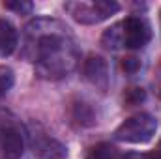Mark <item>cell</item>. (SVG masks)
Returning a JSON list of instances; mask_svg holds the SVG:
<instances>
[{"instance_id": "obj_1", "label": "cell", "mask_w": 161, "mask_h": 159, "mask_svg": "<svg viewBox=\"0 0 161 159\" xmlns=\"http://www.w3.org/2000/svg\"><path fill=\"white\" fill-rule=\"evenodd\" d=\"M26 54L43 79H62L79 64V49L68 28L54 19H36L26 25Z\"/></svg>"}, {"instance_id": "obj_2", "label": "cell", "mask_w": 161, "mask_h": 159, "mask_svg": "<svg viewBox=\"0 0 161 159\" xmlns=\"http://www.w3.org/2000/svg\"><path fill=\"white\" fill-rule=\"evenodd\" d=\"M64 9L80 25H97L111 15H114L120 6L114 0H75V2H66Z\"/></svg>"}, {"instance_id": "obj_3", "label": "cell", "mask_w": 161, "mask_h": 159, "mask_svg": "<svg viewBox=\"0 0 161 159\" xmlns=\"http://www.w3.org/2000/svg\"><path fill=\"white\" fill-rule=\"evenodd\" d=\"M158 131V120L148 112H141L124 120L114 131V139L129 144H144Z\"/></svg>"}, {"instance_id": "obj_4", "label": "cell", "mask_w": 161, "mask_h": 159, "mask_svg": "<svg viewBox=\"0 0 161 159\" xmlns=\"http://www.w3.org/2000/svg\"><path fill=\"white\" fill-rule=\"evenodd\" d=\"M122 47L125 49H142L152 40V28L144 17H127L120 21Z\"/></svg>"}, {"instance_id": "obj_5", "label": "cell", "mask_w": 161, "mask_h": 159, "mask_svg": "<svg viewBox=\"0 0 161 159\" xmlns=\"http://www.w3.org/2000/svg\"><path fill=\"white\" fill-rule=\"evenodd\" d=\"M25 133L15 122L0 123V157L2 159H21L25 154Z\"/></svg>"}, {"instance_id": "obj_6", "label": "cell", "mask_w": 161, "mask_h": 159, "mask_svg": "<svg viewBox=\"0 0 161 159\" xmlns=\"http://www.w3.org/2000/svg\"><path fill=\"white\" fill-rule=\"evenodd\" d=\"M82 73H84V79L90 84H94L97 90H101V92L107 90V86H109V66H107L103 56L90 54L82 64Z\"/></svg>"}, {"instance_id": "obj_7", "label": "cell", "mask_w": 161, "mask_h": 159, "mask_svg": "<svg viewBox=\"0 0 161 159\" xmlns=\"http://www.w3.org/2000/svg\"><path fill=\"white\" fill-rule=\"evenodd\" d=\"M19 43V34L17 28L8 21V19H0V58L9 56Z\"/></svg>"}, {"instance_id": "obj_8", "label": "cell", "mask_w": 161, "mask_h": 159, "mask_svg": "<svg viewBox=\"0 0 161 159\" xmlns=\"http://www.w3.org/2000/svg\"><path fill=\"white\" fill-rule=\"evenodd\" d=\"M34 152L38 154L40 159H64L68 154L62 142H58L56 139H49V137H43L36 142Z\"/></svg>"}, {"instance_id": "obj_9", "label": "cell", "mask_w": 161, "mask_h": 159, "mask_svg": "<svg viewBox=\"0 0 161 159\" xmlns=\"http://www.w3.org/2000/svg\"><path fill=\"white\" fill-rule=\"evenodd\" d=\"M101 43L103 47L111 49V51H116V49H122V34H120V23L113 25L111 28H107L101 36Z\"/></svg>"}, {"instance_id": "obj_10", "label": "cell", "mask_w": 161, "mask_h": 159, "mask_svg": "<svg viewBox=\"0 0 161 159\" xmlns=\"http://www.w3.org/2000/svg\"><path fill=\"white\" fill-rule=\"evenodd\" d=\"M125 156L120 154L114 146L111 144H97L90 150L88 159H124Z\"/></svg>"}, {"instance_id": "obj_11", "label": "cell", "mask_w": 161, "mask_h": 159, "mask_svg": "<svg viewBox=\"0 0 161 159\" xmlns=\"http://www.w3.org/2000/svg\"><path fill=\"white\" fill-rule=\"evenodd\" d=\"M13 82H15L13 69L8 68V66H0V96H4L6 92H9L11 86H13Z\"/></svg>"}, {"instance_id": "obj_12", "label": "cell", "mask_w": 161, "mask_h": 159, "mask_svg": "<svg viewBox=\"0 0 161 159\" xmlns=\"http://www.w3.org/2000/svg\"><path fill=\"white\" fill-rule=\"evenodd\" d=\"M75 120L80 122L82 125H92L96 120H94V112L90 111V107L86 103H77L75 105Z\"/></svg>"}, {"instance_id": "obj_13", "label": "cell", "mask_w": 161, "mask_h": 159, "mask_svg": "<svg viewBox=\"0 0 161 159\" xmlns=\"http://www.w3.org/2000/svg\"><path fill=\"white\" fill-rule=\"evenodd\" d=\"M146 99V94L142 88H127L125 94H124V101L127 107H133V105H139Z\"/></svg>"}, {"instance_id": "obj_14", "label": "cell", "mask_w": 161, "mask_h": 159, "mask_svg": "<svg viewBox=\"0 0 161 159\" xmlns=\"http://www.w3.org/2000/svg\"><path fill=\"white\" fill-rule=\"evenodd\" d=\"M6 9H13L17 13H30L32 11V2H25V0H15V2H4Z\"/></svg>"}, {"instance_id": "obj_15", "label": "cell", "mask_w": 161, "mask_h": 159, "mask_svg": "<svg viewBox=\"0 0 161 159\" xmlns=\"http://www.w3.org/2000/svg\"><path fill=\"white\" fill-rule=\"evenodd\" d=\"M122 69L125 71V73H135L137 69H141V62L137 60V58H124L122 60Z\"/></svg>"}, {"instance_id": "obj_16", "label": "cell", "mask_w": 161, "mask_h": 159, "mask_svg": "<svg viewBox=\"0 0 161 159\" xmlns=\"http://www.w3.org/2000/svg\"><path fill=\"white\" fill-rule=\"evenodd\" d=\"M139 159H161V140H159V144L156 146V150H154V152L144 154V156H139Z\"/></svg>"}]
</instances>
